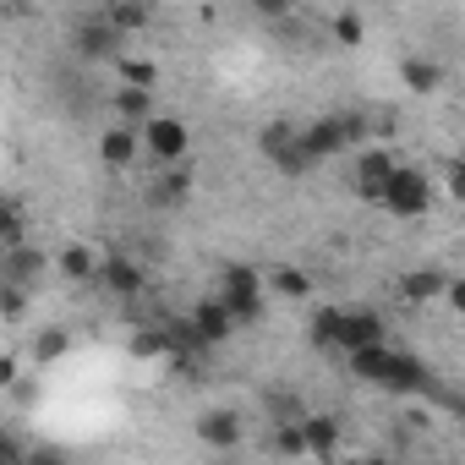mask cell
I'll list each match as a JSON object with an SVG mask.
<instances>
[{
	"instance_id": "cb8c5ba5",
	"label": "cell",
	"mask_w": 465,
	"mask_h": 465,
	"mask_svg": "<svg viewBox=\"0 0 465 465\" xmlns=\"http://www.w3.org/2000/svg\"><path fill=\"white\" fill-rule=\"evenodd\" d=\"M115 72H121L132 88H153V66H148V61H121Z\"/></svg>"
},
{
	"instance_id": "52a82bcc",
	"label": "cell",
	"mask_w": 465,
	"mask_h": 465,
	"mask_svg": "<svg viewBox=\"0 0 465 465\" xmlns=\"http://www.w3.org/2000/svg\"><path fill=\"white\" fill-rule=\"evenodd\" d=\"M258 285H263V280H258L252 269H230V274H224V296H219V302L230 307V318H236V323H242V318H258V302H263Z\"/></svg>"
},
{
	"instance_id": "9a60e30c",
	"label": "cell",
	"mask_w": 465,
	"mask_h": 465,
	"mask_svg": "<svg viewBox=\"0 0 465 465\" xmlns=\"http://www.w3.org/2000/svg\"><path fill=\"white\" fill-rule=\"evenodd\" d=\"M115 110H121L126 121H143V115L153 110V94H148V88H132V83H126V88L115 94Z\"/></svg>"
},
{
	"instance_id": "277c9868",
	"label": "cell",
	"mask_w": 465,
	"mask_h": 465,
	"mask_svg": "<svg viewBox=\"0 0 465 465\" xmlns=\"http://www.w3.org/2000/svg\"><path fill=\"white\" fill-rule=\"evenodd\" d=\"M356 132H361L356 121H334V115H329V121H312L307 132H296V143H302V159H307V164H323V159H334Z\"/></svg>"
},
{
	"instance_id": "5b68a950",
	"label": "cell",
	"mask_w": 465,
	"mask_h": 465,
	"mask_svg": "<svg viewBox=\"0 0 465 465\" xmlns=\"http://www.w3.org/2000/svg\"><path fill=\"white\" fill-rule=\"evenodd\" d=\"M143 143H148V153H153L159 164H181V153H186V126L170 121V115H148Z\"/></svg>"
},
{
	"instance_id": "7402d4cb",
	"label": "cell",
	"mask_w": 465,
	"mask_h": 465,
	"mask_svg": "<svg viewBox=\"0 0 465 465\" xmlns=\"http://www.w3.org/2000/svg\"><path fill=\"white\" fill-rule=\"evenodd\" d=\"M61 269H66L72 280H88V274H94V258H88L83 247H66V252H61Z\"/></svg>"
},
{
	"instance_id": "d4e9b609",
	"label": "cell",
	"mask_w": 465,
	"mask_h": 465,
	"mask_svg": "<svg viewBox=\"0 0 465 465\" xmlns=\"http://www.w3.org/2000/svg\"><path fill=\"white\" fill-rule=\"evenodd\" d=\"M405 83H411V88H432V83H438V66H421V61H411V66H405Z\"/></svg>"
},
{
	"instance_id": "4316f807",
	"label": "cell",
	"mask_w": 465,
	"mask_h": 465,
	"mask_svg": "<svg viewBox=\"0 0 465 465\" xmlns=\"http://www.w3.org/2000/svg\"><path fill=\"white\" fill-rule=\"evenodd\" d=\"M263 17H291V0H252Z\"/></svg>"
},
{
	"instance_id": "44dd1931",
	"label": "cell",
	"mask_w": 465,
	"mask_h": 465,
	"mask_svg": "<svg viewBox=\"0 0 465 465\" xmlns=\"http://www.w3.org/2000/svg\"><path fill=\"white\" fill-rule=\"evenodd\" d=\"M269 416H274V421H302L307 411H302L296 394H269Z\"/></svg>"
},
{
	"instance_id": "f546056e",
	"label": "cell",
	"mask_w": 465,
	"mask_h": 465,
	"mask_svg": "<svg viewBox=\"0 0 465 465\" xmlns=\"http://www.w3.org/2000/svg\"><path fill=\"white\" fill-rule=\"evenodd\" d=\"M12 6H23V0H12Z\"/></svg>"
},
{
	"instance_id": "603a6c76",
	"label": "cell",
	"mask_w": 465,
	"mask_h": 465,
	"mask_svg": "<svg viewBox=\"0 0 465 465\" xmlns=\"http://www.w3.org/2000/svg\"><path fill=\"white\" fill-rule=\"evenodd\" d=\"M0 312H6V318H23V312H28V291H23V285H0Z\"/></svg>"
},
{
	"instance_id": "d6986e66",
	"label": "cell",
	"mask_w": 465,
	"mask_h": 465,
	"mask_svg": "<svg viewBox=\"0 0 465 465\" xmlns=\"http://www.w3.org/2000/svg\"><path fill=\"white\" fill-rule=\"evenodd\" d=\"M269 443H274V454H307V438H302V421H280Z\"/></svg>"
},
{
	"instance_id": "4fadbf2b",
	"label": "cell",
	"mask_w": 465,
	"mask_h": 465,
	"mask_svg": "<svg viewBox=\"0 0 465 465\" xmlns=\"http://www.w3.org/2000/svg\"><path fill=\"white\" fill-rule=\"evenodd\" d=\"M302 438H307V449H312V454H334L340 427H334V416H302Z\"/></svg>"
},
{
	"instance_id": "e0dca14e",
	"label": "cell",
	"mask_w": 465,
	"mask_h": 465,
	"mask_svg": "<svg viewBox=\"0 0 465 465\" xmlns=\"http://www.w3.org/2000/svg\"><path fill=\"white\" fill-rule=\"evenodd\" d=\"M170 175L164 181H153V203H164V208H175L181 197H186V170H175V164H164Z\"/></svg>"
},
{
	"instance_id": "ba28073f",
	"label": "cell",
	"mask_w": 465,
	"mask_h": 465,
	"mask_svg": "<svg viewBox=\"0 0 465 465\" xmlns=\"http://www.w3.org/2000/svg\"><path fill=\"white\" fill-rule=\"evenodd\" d=\"M394 164H400V159H394L389 148H367V153L356 159V192L378 203V192L389 186V175H394Z\"/></svg>"
},
{
	"instance_id": "7c38bea8",
	"label": "cell",
	"mask_w": 465,
	"mask_h": 465,
	"mask_svg": "<svg viewBox=\"0 0 465 465\" xmlns=\"http://www.w3.org/2000/svg\"><path fill=\"white\" fill-rule=\"evenodd\" d=\"M115 45H121V34L110 28V17H94V23H83V28H77V50H83L88 61L115 55Z\"/></svg>"
},
{
	"instance_id": "6da1fadb",
	"label": "cell",
	"mask_w": 465,
	"mask_h": 465,
	"mask_svg": "<svg viewBox=\"0 0 465 465\" xmlns=\"http://www.w3.org/2000/svg\"><path fill=\"white\" fill-rule=\"evenodd\" d=\"M351 367H356L367 383H378V389H394V394H416V389H427V383H432L421 361H411V356L389 351L383 340H378V345H361V351H351Z\"/></svg>"
},
{
	"instance_id": "5bb4252c",
	"label": "cell",
	"mask_w": 465,
	"mask_h": 465,
	"mask_svg": "<svg viewBox=\"0 0 465 465\" xmlns=\"http://www.w3.org/2000/svg\"><path fill=\"white\" fill-rule=\"evenodd\" d=\"M23 236H28L23 208H17L12 197H0V247H12V242H23Z\"/></svg>"
},
{
	"instance_id": "484cf974",
	"label": "cell",
	"mask_w": 465,
	"mask_h": 465,
	"mask_svg": "<svg viewBox=\"0 0 465 465\" xmlns=\"http://www.w3.org/2000/svg\"><path fill=\"white\" fill-rule=\"evenodd\" d=\"M61 351H66V334H61V329H50V334L39 340V361H55Z\"/></svg>"
},
{
	"instance_id": "8992f818",
	"label": "cell",
	"mask_w": 465,
	"mask_h": 465,
	"mask_svg": "<svg viewBox=\"0 0 465 465\" xmlns=\"http://www.w3.org/2000/svg\"><path fill=\"white\" fill-rule=\"evenodd\" d=\"M39 269H45V252L39 247H28V242H12V247H0V285H34L39 280Z\"/></svg>"
},
{
	"instance_id": "7a4b0ae2",
	"label": "cell",
	"mask_w": 465,
	"mask_h": 465,
	"mask_svg": "<svg viewBox=\"0 0 465 465\" xmlns=\"http://www.w3.org/2000/svg\"><path fill=\"white\" fill-rule=\"evenodd\" d=\"M312 340H318V345H340V351H361V345H378V340H383V323H378L372 312L329 307V312H318Z\"/></svg>"
},
{
	"instance_id": "30bf717a",
	"label": "cell",
	"mask_w": 465,
	"mask_h": 465,
	"mask_svg": "<svg viewBox=\"0 0 465 465\" xmlns=\"http://www.w3.org/2000/svg\"><path fill=\"white\" fill-rule=\"evenodd\" d=\"M99 285H104L110 296H121V302H126V296H137V291H143V269H137L132 258H121V252H115V258L99 269Z\"/></svg>"
},
{
	"instance_id": "83f0119b",
	"label": "cell",
	"mask_w": 465,
	"mask_h": 465,
	"mask_svg": "<svg viewBox=\"0 0 465 465\" xmlns=\"http://www.w3.org/2000/svg\"><path fill=\"white\" fill-rule=\"evenodd\" d=\"M340 39L356 45V39H361V23H356V17H340Z\"/></svg>"
},
{
	"instance_id": "8fae6325",
	"label": "cell",
	"mask_w": 465,
	"mask_h": 465,
	"mask_svg": "<svg viewBox=\"0 0 465 465\" xmlns=\"http://www.w3.org/2000/svg\"><path fill=\"white\" fill-rule=\"evenodd\" d=\"M197 438L213 443V449H236L242 443V416H230V411H208L197 421Z\"/></svg>"
},
{
	"instance_id": "3957f363",
	"label": "cell",
	"mask_w": 465,
	"mask_h": 465,
	"mask_svg": "<svg viewBox=\"0 0 465 465\" xmlns=\"http://www.w3.org/2000/svg\"><path fill=\"white\" fill-rule=\"evenodd\" d=\"M378 203H383L389 213H400V219H416V213H427V203H432V181H427L421 170L394 164V175H389V186L378 192Z\"/></svg>"
},
{
	"instance_id": "2e32d148",
	"label": "cell",
	"mask_w": 465,
	"mask_h": 465,
	"mask_svg": "<svg viewBox=\"0 0 465 465\" xmlns=\"http://www.w3.org/2000/svg\"><path fill=\"white\" fill-rule=\"evenodd\" d=\"M132 153H137V137L132 132H104V164H132Z\"/></svg>"
},
{
	"instance_id": "9c48e42d",
	"label": "cell",
	"mask_w": 465,
	"mask_h": 465,
	"mask_svg": "<svg viewBox=\"0 0 465 465\" xmlns=\"http://www.w3.org/2000/svg\"><path fill=\"white\" fill-rule=\"evenodd\" d=\"M192 329H197V340H203V345H224V340H230V329H236V318H230V307H224V302H203V307L192 312Z\"/></svg>"
},
{
	"instance_id": "ac0fdd59",
	"label": "cell",
	"mask_w": 465,
	"mask_h": 465,
	"mask_svg": "<svg viewBox=\"0 0 465 465\" xmlns=\"http://www.w3.org/2000/svg\"><path fill=\"white\" fill-rule=\"evenodd\" d=\"M443 285H449V280H443L438 269H421V274H411V280H405V296H411V302H427V296H438Z\"/></svg>"
},
{
	"instance_id": "ffe728a7",
	"label": "cell",
	"mask_w": 465,
	"mask_h": 465,
	"mask_svg": "<svg viewBox=\"0 0 465 465\" xmlns=\"http://www.w3.org/2000/svg\"><path fill=\"white\" fill-rule=\"evenodd\" d=\"M274 291H280V296H307L312 280H307L302 269H280V274H274Z\"/></svg>"
},
{
	"instance_id": "f1b7e54d",
	"label": "cell",
	"mask_w": 465,
	"mask_h": 465,
	"mask_svg": "<svg viewBox=\"0 0 465 465\" xmlns=\"http://www.w3.org/2000/svg\"><path fill=\"white\" fill-rule=\"evenodd\" d=\"M17 454H23V449H17V443H12V438H6V432H0V465H12V460H17Z\"/></svg>"
}]
</instances>
